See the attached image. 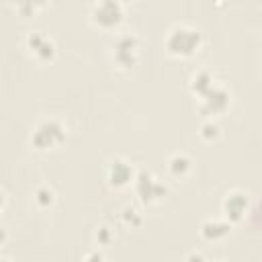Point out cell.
I'll return each mask as SVG.
<instances>
[{
	"instance_id": "obj_1",
	"label": "cell",
	"mask_w": 262,
	"mask_h": 262,
	"mask_svg": "<svg viewBox=\"0 0 262 262\" xmlns=\"http://www.w3.org/2000/svg\"><path fill=\"white\" fill-rule=\"evenodd\" d=\"M201 45V33L188 25H176L166 35V49L174 55H190Z\"/></svg>"
},
{
	"instance_id": "obj_2",
	"label": "cell",
	"mask_w": 262,
	"mask_h": 262,
	"mask_svg": "<svg viewBox=\"0 0 262 262\" xmlns=\"http://www.w3.org/2000/svg\"><path fill=\"white\" fill-rule=\"evenodd\" d=\"M63 137H66V131H63L61 123L55 119H49V121H43L37 125L31 139L37 149H47V147H53L55 143H59Z\"/></svg>"
},
{
	"instance_id": "obj_3",
	"label": "cell",
	"mask_w": 262,
	"mask_h": 262,
	"mask_svg": "<svg viewBox=\"0 0 262 262\" xmlns=\"http://www.w3.org/2000/svg\"><path fill=\"white\" fill-rule=\"evenodd\" d=\"M123 16V6L117 0H102L92 6V20L102 25V27H113L121 20Z\"/></svg>"
},
{
	"instance_id": "obj_4",
	"label": "cell",
	"mask_w": 262,
	"mask_h": 262,
	"mask_svg": "<svg viewBox=\"0 0 262 262\" xmlns=\"http://www.w3.org/2000/svg\"><path fill=\"white\" fill-rule=\"evenodd\" d=\"M135 51H137V39L131 33H123L115 41V59L121 66H133L135 63Z\"/></svg>"
},
{
	"instance_id": "obj_5",
	"label": "cell",
	"mask_w": 262,
	"mask_h": 262,
	"mask_svg": "<svg viewBox=\"0 0 262 262\" xmlns=\"http://www.w3.org/2000/svg\"><path fill=\"white\" fill-rule=\"evenodd\" d=\"M229 104V92L223 86L213 84L203 94V113H221Z\"/></svg>"
},
{
	"instance_id": "obj_6",
	"label": "cell",
	"mask_w": 262,
	"mask_h": 262,
	"mask_svg": "<svg viewBox=\"0 0 262 262\" xmlns=\"http://www.w3.org/2000/svg\"><path fill=\"white\" fill-rule=\"evenodd\" d=\"M137 192L147 203V201H154V199L164 196L166 194V186H162L149 172H141L137 176Z\"/></svg>"
},
{
	"instance_id": "obj_7",
	"label": "cell",
	"mask_w": 262,
	"mask_h": 262,
	"mask_svg": "<svg viewBox=\"0 0 262 262\" xmlns=\"http://www.w3.org/2000/svg\"><path fill=\"white\" fill-rule=\"evenodd\" d=\"M246 207H248V196L242 190H231L223 201V211L231 221H237L246 213Z\"/></svg>"
},
{
	"instance_id": "obj_8",
	"label": "cell",
	"mask_w": 262,
	"mask_h": 262,
	"mask_svg": "<svg viewBox=\"0 0 262 262\" xmlns=\"http://www.w3.org/2000/svg\"><path fill=\"white\" fill-rule=\"evenodd\" d=\"M27 43L31 47V51L39 57V59H49L55 53V47L51 43V39H47L41 31H31L27 37Z\"/></svg>"
},
{
	"instance_id": "obj_9",
	"label": "cell",
	"mask_w": 262,
	"mask_h": 262,
	"mask_svg": "<svg viewBox=\"0 0 262 262\" xmlns=\"http://www.w3.org/2000/svg\"><path fill=\"white\" fill-rule=\"evenodd\" d=\"M131 178H133V168H131L129 162L119 160V158L111 162V166H108V180H111L115 186H123V184H127Z\"/></svg>"
},
{
	"instance_id": "obj_10",
	"label": "cell",
	"mask_w": 262,
	"mask_h": 262,
	"mask_svg": "<svg viewBox=\"0 0 262 262\" xmlns=\"http://www.w3.org/2000/svg\"><path fill=\"white\" fill-rule=\"evenodd\" d=\"M229 229H231L229 223H227V221H219V219H207V221H203V225H201V233H203V237H207V239H219V237L227 235Z\"/></svg>"
},
{
	"instance_id": "obj_11",
	"label": "cell",
	"mask_w": 262,
	"mask_h": 262,
	"mask_svg": "<svg viewBox=\"0 0 262 262\" xmlns=\"http://www.w3.org/2000/svg\"><path fill=\"white\" fill-rule=\"evenodd\" d=\"M213 86V76L207 72V70H201L192 76V90L199 92V94H205L209 88Z\"/></svg>"
},
{
	"instance_id": "obj_12",
	"label": "cell",
	"mask_w": 262,
	"mask_h": 262,
	"mask_svg": "<svg viewBox=\"0 0 262 262\" xmlns=\"http://www.w3.org/2000/svg\"><path fill=\"white\" fill-rule=\"evenodd\" d=\"M168 168H170V172H172V174L182 176V174H186V172L190 170V160H188L186 156H182V154H176V156H172V158H170Z\"/></svg>"
},
{
	"instance_id": "obj_13",
	"label": "cell",
	"mask_w": 262,
	"mask_h": 262,
	"mask_svg": "<svg viewBox=\"0 0 262 262\" xmlns=\"http://www.w3.org/2000/svg\"><path fill=\"white\" fill-rule=\"evenodd\" d=\"M35 201L39 203V205H51L53 203V192L49 190V188H45V186H39L37 190H35Z\"/></svg>"
},
{
	"instance_id": "obj_14",
	"label": "cell",
	"mask_w": 262,
	"mask_h": 262,
	"mask_svg": "<svg viewBox=\"0 0 262 262\" xmlns=\"http://www.w3.org/2000/svg\"><path fill=\"white\" fill-rule=\"evenodd\" d=\"M201 135H203L205 139H211V137H217V135H219V127H217L215 123H205V125L201 127Z\"/></svg>"
},
{
	"instance_id": "obj_15",
	"label": "cell",
	"mask_w": 262,
	"mask_h": 262,
	"mask_svg": "<svg viewBox=\"0 0 262 262\" xmlns=\"http://www.w3.org/2000/svg\"><path fill=\"white\" fill-rule=\"evenodd\" d=\"M84 262H104V256H102L100 252H90V254L84 258Z\"/></svg>"
},
{
	"instance_id": "obj_16",
	"label": "cell",
	"mask_w": 262,
	"mask_h": 262,
	"mask_svg": "<svg viewBox=\"0 0 262 262\" xmlns=\"http://www.w3.org/2000/svg\"><path fill=\"white\" fill-rule=\"evenodd\" d=\"M186 262H205V258H203L201 254H196V252H192V254H188V258H186Z\"/></svg>"
},
{
	"instance_id": "obj_17",
	"label": "cell",
	"mask_w": 262,
	"mask_h": 262,
	"mask_svg": "<svg viewBox=\"0 0 262 262\" xmlns=\"http://www.w3.org/2000/svg\"><path fill=\"white\" fill-rule=\"evenodd\" d=\"M2 262H8V260H2Z\"/></svg>"
}]
</instances>
